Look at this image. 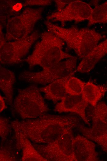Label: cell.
<instances>
[{
    "mask_svg": "<svg viewBox=\"0 0 107 161\" xmlns=\"http://www.w3.org/2000/svg\"><path fill=\"white\" fill-rule=\"evenodd\" d=\"M64 44L62 40L54 34L49 31L44 32L31 54L24 61L28 63L30 68L36 65L43 69L51 67L73 56L63 50Z\"/></svg>",
    "mask_w": 107,
    "mask_h": 161,
    "instance_id": "obj_3",
    "label": "cell"
},
{
    "mask_svg": "<svg viewBox=\"0 0 107 161\" xmlns=\"http://www.w3.org/2000/svg\"><path fill=\"white\" fill-rule=\"evenodd\" d=\"M15 80V75L12 71L0 67V88L4 95L5 100L12 106L13 85Z\"/></svg>",
    "mask_w": 107,
    "mask_h": 161,
    "instance_id": "obj_17",
    "label": "cell"
},
{
    "mask_svg": "<svg viewBox=\"0 0 107 161\" xmlns=\"http://www.w3.org/2000/svg\"><path fill=\"white\" fill-rule=\"evenodd\" d=\"M73 150L76 161L99 160L95 143L84 136L78 135L73 138Z\"/></svg>",
    "mask_w": 107,
    "mask_h": 161,
    "instance_id": "obj_11",
    "label": "cell"
},
{
    "mask_svg": "<svg viewBox=\"0 0 107 161\" xmlns=\"http://www.w3.org/2000/svg\"><path fill=\"white\" fill-rule=\"evenodd\" d=\"M107 92V86L98 85L91 81L85 83L81 96L89 104L94 107Z\"/></svg>",
    "mask_w": 107,
    "mask_h": 161,
    "instance_id": "obj_16",
    "label": "cell"
},
{
    "mask_svg": "<svg viewBox=\"0 0 107 161\" xmlns=\"http://www.w3.org/2000/svg\"><path fill=\"white\" fill-rule=\"evenodd\" d=\"M77 120L74 116L44 114L35 119L13 121L10 125L33 142L46 144L56 139L66 129L75 127Z\"/></svg>",
    "mask_w": 107,
    "mask_h": 161,
    "instance_id": "obj_1",
    "label": "cell"
},
{
    "mask_svg": "<svg viewBox=\"0 0 107 161\" xmlns=\"http://www.w3.org/2000/svg\"><path fill=\"white\" fill-rule=\"evenodd\" d=\"M93 9L88 3L81 0L71 1L62 10L57 11L47 17L48 21L65 22L74 21L76 23L89 20Z\"/></svg>",
    "mask_w": 107,
    "mask_h": 161,
    "instance_id": "obj_9",
    "label": "cell"
},
{
    "mask_svg": "<svg viewBox=\"0 0 107 161\" xmlns=\"http://www.w3.org/2000/svg\"><path fill=\"white\" fill-rule=\"evenodd\" d=\"M89 26L97 23L107 24V1L93 9Z\"/></svg>",
    "mask_w": 107,
    "mask_h": 161,
    "instance_id": "obj_18",
    "label": "cell"
},
{
    "mask_svg": "<svg viewBox=\"0 0 107 161\" xmlns=\"http://www.w3.org/2000/svg\"><path fill=\"white\" fill-rule=\"evenodd\" d=\"M85 83L76 77L70 76L66 81L65 85L68 94L73 96L81 95Z\"/></svg>",
    "mask_w": 107,
    "mask_h": 161,
    "instance_id": "obj_19",
    "label": "cell"
},
{
    "mask_svg": "<svg viewBox=\"0 0 107 161\" xmlns=\"http://www.w3.org/2000/svg\"><path fill=\"white\" fill-rule=\"evenodd\" d=\"M4 97H2L1 95H0V112L7 108L5 104V100Z\"/></svg>",
    "mask_w": 107,
    "mask_h": 161,
    "instance_id": "obj_26",
    "label": "cell"
},
{
    "mask_svg": "<svg viewBox=\"0 0 107 161\" xmlns=\"http://www.w3.org/2000/svg\"><path fill=\"white\" fill-rule=\"evenodd\" d=\"M42 8H26L21 14L13 16L6 23V42L26 37L31 34L37 22L41 18Z\"/></svg>",
    "mask_w": 107,
    "mask_h": 161,
    "instance_id": "obj_5",
    "label": "cell"
},
{
    "mask_svg": "<svg viewBox=\"0 0 107 161\" xmlns=\"http://www.w3.org/2000/svg\"><path fill=\"white\" fill-rule=\"evenodd\" d=\"M72 75L57 79L48 85L39 88L41 92L44 94L46 99L52 101L55 103L61 100L68 95L65 85L68 79Z\"/></svg>",
    "mask_w": 107,
    "mask_h": 161,
    "instance_id": "obj_15",
    "label": "cell"
},
{
    "mask_svg": "<svg viewBox=\"0 0 107 161\" xmlns=\"http://www.w3.org/2000/svg\"><path fill=\"white\" fill-rule=\"evenodd\" d=\"M88 104L81 95H67L56 104L54 111L59 113L68 112L75 113L81 117L85 123L89 124V120L85 112Z\"/></svg>",
    "mask_w": 107,
    "mask_h": 161,
    "instance_id": "obj_10",
    "label": "cell"
},
{
    "mask_svg": "<svg viewBox=\"0 0 107 161\" xmlns=\"http://www.w3.org/2000/svg\"><path fill=\"white\" fill-rule=\"evenodd\" d=\"M51 2L50 0H28L26 1L23 6H26L32 5H47Z\"/></svg>",
    "mask_w": 107,
    "mask_h": 161,
    "instance_id": "obj_24",
    "label": "cell"
},
{
    "mask_svg": "<svg viewBox=\"0 0 107 161\" xmlns=\"http://www.w3.org/2000/svg\"><path fill=\"white\" fill-rule=\"evenodd\" d=\"M92 125L88 128L80 126L79 130L84 136L98 144L107 153V124L91 117Z\"/></svg>",
    "mask_w": 107,
    "mask_h": 161,
    "instance_id": "obj_12",
    "label": "cell"
},
{
    "mask_svg": "<svg viewBox=\"0 0 107 161\" xmlns=\"http://www.w3.org/2000/svg\"><path fill=\"white\" fill-rule=\"evenodd\" d=\"M48 31L62 40L67 46L83 59L105 36L94 29L78 28L73 27L65 28L47 21L45 22Z\"/></svg>",
    "mask_w": 107,
    "mask_h": 161,
    "instance_id": "obj_2",
    "label": "cell"
},
{
    "mask_svg": "<svg viewBox=\"0 0 107 161\" xmlns=\"http://www.w3.org/2000/svg\"><path fill=\"white\" fill-rule=\"evenodd\" d=\"M40 92L34 85L18 90L13 106L22 119L36 118L49 111Z\"/></svg>",
    "mask_w": 107,
    "mask_h": 161,
    "instance_id": "obj_4",
    "label": "cell"
},
{
    "mask_svg": "<svg viewBox=\"0 0 107 161\" xmlns=\"http://www.w3.org/2000/svg\"><path fill=\"white\" fill-rule=\"evenodd\" d=\"M22 7L21 3H17L15 4L13 6V9L14 11L17 12L19 11Z\"/></svg>",
    "mask_w": 107,
    "mask_h": 161,
    "instance_id": "obj_27",
    "label": "cell"
},
{
    "mask_svg": "<svg viewBox=\"0 0 107 161\" xmlns=\"http://www.w3.org/2000/svg\"><path fill=\"white\" fill-rule=\"evenodd\" d=\"M11 127L15 132L17 147L22 150L21 161H48L36 149L29 138L16 127Z\"/></svg>",
    "mask_w": 107,
    "mask_h": 161,
    "instance_id": "obj_14",
    "label": "cell"
},
{
    "mask_svg": "<svg viewBox=\"0 0 107 161\" xmlns=\"http://www.w3.org/2000/svg\"><path fill=\"white\" fill-rule=\"evenodd\" d=\"M72 128L66 129L57 138L46 144L33 142V145L48 161H76L73 150L74 137Z\"/></svg>",
    "mask_w": 107,
    "mask_h": 161,
    "instance_id": "obj_6",
    "label": "cell"
},
{
    "mask_svg": "<svg viewBox=\"0 0 107 161\" xmlns=\"http://www.w3.org/2000/svg\"><path fill=\"white\" fill-rule=\"evenodd\" d=\"M93 107L90 113L91 117L107 124V105L106 103L104 102H98Z\"/></svg>",
    "mask_w": 107,
    "mask_h": 161,
    "instance_id": "obj_20",
    "label": "cell"
},
{
    "mask_svg": "<svg viewBox=\"0 0 107 161\" xmlns=\"http://www.w3.org/2000/svg\"><path fill=\"white\" fill-rule=\"evenodd\" d=\"M77 57L73 56L40 72H24L19 77L28 82L42 85L49 84L57 79L73 76L77 68Z\"/></svg>",
    "mask_w": 107,
    "mask_h": 161,
    "instance_id": "obj_7",
    "label": "cell"
},
{
    "mask_svg": "<svg viewBox=\"0 0 107 161\" xmlns=\"http://www.w3.org/2000/svg\"><path fill=\"white\" fill-rule=\"evenodd\" d=\"M14 1H6L1 6V21H5V20H7L11 18L10 15H11L12 12L14 11L13 9V6L15 4Z\"/></svg>",
    "mask_w": 107,
    "mask_h": 161,
    "instance_id": "obj_21",
    "label": "cell"
},
{
    "mask_svg": "<svg viewBox=\"0 0 107 161\" xmlns=\"http://www.w3.org/2000/svg\"><path fill=\"white\" fill-rule=\"evenodd\" d=\"M0 161H14L16 158L12 152L5 148H1L0 150Z\"/></svg>",
    "mask_w": 107,
    "mask_h": 161,
    "instance_id": "obj_23",
    "label": "cell"
},
{
    "mask_svg": "<svg viewBox=\"0 0 107 161\" xmlns=\"http://www.w3.org/2000/svg\"><path fill=\"white\" fill-rule=\"evenodd\" d=\"M107 54V38L98 44L83 58L77 67L75 72L87 73L93 69L96 64Z\"/></svg>",
    "mask_w": 107,
    "mask_h": 161,
    "instance_id": "obj_13",
    "label": "cell"
},
{
    "mask_svg": "<svg viewBox=\"0 0 107 161\" xmlns=\"http://www.w3.org/2000/svg\"><path fill=\"white\" fill-rule=\"evenodd\" d=\"M57 6V11H60L64 8L71 1L69 0H55Z\"/></svg>",
    "mask_w": 107,
    "mask_h": 161,
    "instance_id": "obj_25",
    "label": "cell"
},
{
    "mask_svg": "<svg viewBox=\"0 0 107 161\" xmlns=\"http://www.w3.org/2000/svg\"><path fill=\"white\" fill-rule=\"evenodd\" d=\"M39 36V33L35 31L26 37L14 41L6 42L1 46V63L3 65H11L21 62Z\"/></svg>",
    "mask_w": 107,
    "mask_h": 161,
    "instance_id": "obj_8",
    "label": "cell"
},
{
    "mask_svg": "<svg viewBox=\"0 0 107 161\" xmlns=\"http://www.w3.org/2000/svg\"><path fill=\"white\" fill-rule=\"evenodd\" d=\"M11 125L9 120L6 118L1 117L0 118V135L2 140L7 137L10 132Z\"/></svg>",
    "mask_w": 107,
    "mask_h": 161,
    "instance_id": "obj_22",
    "label": "cell"
}]
</instances>
